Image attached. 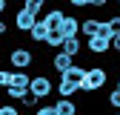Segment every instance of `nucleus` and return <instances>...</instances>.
Wrapping results in <instances>:
<instances>
[{
	"label": "nucleus",
	"instance_id": "16",
	"mask_svg": "<svg viewBox=\"0 0 120 115\" xmlns=\"http://www.w3.org/2000/svg\"><path fill=\"white\" fill-rule=\"evenodd\" d=\"M103 23H106V29H109L112 37H120V14H112V17L103 20Z\"/></svg>",
	"mask_w": 120,
	"mask_h": 115
},
{
	"label": "nucleus",
	"instance_id": "30",
	"mask_svg": "<svg viewBox=\"0 0 120 115\" xmlns=\"http://www.w3.org/2000/svg\"><path fill=\"white\" fill-rule=\"evenodd\" d=\"M117 6H120V3H117Z\"/></svg>",
	"mask_w": 120,
	"mask_h": 115
},
{
	"label": "nucleus",
	"instance_id": "20",
	"mask_svg": "<svg viewBox=\"0 0 120 115\" xmlns=\"http://www.w3.org/2000/svg\"><path fill=\"white\" fill-rule=\"evenodd\" d=\"M0 115H20V109L14 104H0Z\"/></svg>",
	"mask_w": 120,
	"mask_h": 115
},
{
	"label": "nucleus",
	"instance_id": "26",
	"mask_svg": "<svg viewBox=\"0 0 120 115\" xmlns=\"http://www.w3.org/2000/svg\"><path fill=\"white\" fill-rule=\"evenodd\" d=\"M6 6H9V3H6V0H0V14H3V12H6Z\"/></svg>",
	"mask_w": 120,
	"mask_h": 115
},
{
	"label": "nucleus",
	"instance_id": "15",
	"mask_svg": "<svg viewBox=\"0 0 120 115\" xmlns=\"http://www.w3.org/2000/svg\"><path fill=\"white\" fill-rule=\"evenodd\" d=\"M63 40H66V37L60 35V32H49V37H46V46H49V49H57V52H60V49H63Z\"/></svg>",
	"mask_w": 120,
	"mask_h": 115
},
{
	"label": "nucleus",
	"instance_id": "7",
	"mask_svg": "<svg viewBox=\"0 0 120 115\" xmlns=\"http://www.w3.org/2000/svg\"><path fill=\"white\" fill-rule=\"evenodd\" d=\"M71 66H74V58H69V55H63V52H54V55H52V69L57 72L60 78H63Z\"/></svg>",
	"mask_w": 120,
	"mask_h": 115
},
{
	"label": "nucleus",
	"instance_id": "24",
	"mask_svg": "<svg viewBox=\"0 0 120 115\" xmlns=\"http://www.w3.org/2000/svg\"><path fill=\"white\" fill-rule=\"evenodd\" d=\"M112 52L120 55V37H112Z\"/></svg>",
	"mask_w": 120,
	"mask_h": 115
},
{
	"label": "nucleus",
	"instance_id": "6",
	"mask_svg": "<svg viewBox=\"0 0 120 115\" xmlns=\"http://www.w3.org/2000/svg\"><path fill=\"white\" fill-rule=\"evenodd\" d=\"M34 23H37V17H34V14H29V12H23V9L14 14V29H17V32H23V35L32 32Z\"/></svg>",
	"mask_w": 120,
	"mask_h": 115
},
{
	"label": "nucleus",
	"instance_id": "4",
	"mask_svg": "<svg viewBox=\"0 0 120 115\" xmlns=\"http://www.w3.org/2000/svg\"><path fill=\"white\" fill-rule=\"evenodd\" d=\"M86 49H89V55H106V52H112V37L109 35H94V37H89L86 40Z\"/></svg>",
	"mask_w": 120,
	"mask_h": 115
},
{
	"label": "nucleus",
	"instance_id": "28",
	"mask_svg": "<svg viewBox=\"0 0 120 115\" xmlns=\"http://www.w3.org/2000/svg\"><path fill=\"white\" fill-rule=\"evenodd\" d=\"M112 115H120V112H112Z\"/></svg>",
	"mask_w": 120,
	"mask_h": 115
},
{
	"label": "nucleus",
	"instance_id": "19",
	"mask_svg": "<svg viewBox=\"0 0 120 115\" xmlns=\"http://www.w3.org/2000/svg\"><path fill=\"white\" fill-rule=\"evenodd\" d=\"M109 107H112V109H117V112H120V89H117V86H114V89H112V92H109Z\"/></svg>",
	"mask_w": 120,
	"mask_h": 115
},
{
	"label": "nucleus",
	"instance_id": "12",
	"mask_svg": "<svg viewBox=\"0 0 120 115\" xmlns=\"http://www.w3.org/2000/svg\"><path fill=\"white\" fill-rule=\"evenodd\" d=\"M63 55H69V58H77L80 52H83V40L80 37H66L63 40V49H60Z\"/></svg>",
	"mask_w": 120,
	"mask_h": 115
},
{
	"label": "nucleus",
	"instance_id": "11",
	"mask_svg": "<svg viewBox=\"0 0 120 115\" xmlns=\"http://www.w3.org/2000/svg\"><path fill=\"white\" fill-rule=\"evenodd\" d=\"M54 112H57V115H80V112H77V104H74L71 98H57Z\"/></svg>",
	"mask_w": 120,
	"mask_h": 115
},
{
	"label": "nucleus",
	"instance_id": "10",
	"mask_svg": "<svg viewBox=\"0 0 120 115\" xmlns=\"http://www.w3.org/2000/svg\"><path fill=\"white\" fill-rule=\"evenodd\" d=\"M29 83H32V75H29V72H17V69L9 72V86H23V89H29Z\"/></svg>",
	"mask_w": 120,
	"mask_h": 115
},
{
	"label": "nucleus",
	"instance_id": "8",
	"mask_svg": "<svg viewBox=\"0 0 120 115\" xmlns=\"http://www.w3.org/2000/svg\"><path fill=\"white\" fill-rule=\"evenodd\" d=\"M60 35L63 37H80V20L74 17V14H66L63 26H60Z\"/></svg>",
	"mask_w": 120,
	"mask_h": 115
},
{
	"label": "nucleus",
	"instance_id": "22",
	"mask_svg": "<svg viewBox=\"0 0 120 115\" xmlns=\"http://www.w3.org/2000/svg\"><path fill=\"white\" fill-rule=\"evenodd\" d=\"M9 72H11V69H0V89L9 86Z\"/></svg>",
	"mask_w": 120,
	"mask_h": 115
},
{
	"label": "nucleus",
	"instance_id": "5",
	"mask_svg": "<svg viewBox=\"0 0 120 115\" xmlns=\"http://www.w3.org/2000/svg\"><path fill=\"white\" fill-rule=\"evenodd\" d=\"M40 20H43V26H46L49 32H60V26H63V20H66V12H63V9L57 6V9L46 12V14H43Z\"/></svg>",
	"mask_w": 120,
	"mask_h": 115
},
{
	"label": "nucleus",
	"instance_id": "21",
	"mask_svg": "<svg viewBox=\"0 0 120 115\" xmlns=\"http://www.w3.org/2000/svg\"><path fill=\"white\" fill-rule=\"evenodd\" d=\"M34 115H57V112H54V104H46V107H37Z\"/></svg>",
	"mask_w": 120,
	"mask_h": 115
},
{
	"label": "nucleus",
	"instance_id": "3",
	"mask_svg": "<svg viewBox=\"0 0 120 115\" xmlns=\"http://www.w3.org/2000/svg\"><path fill=\"white\" fill-rule=\"evenodd\" d=\"M29 92H32V95H34L37 101H43V98H49V95L54 92V81H52L49 75H32Z\"/></svg>",
	"mask_w": 120,
	"mask_h": 115
},
{
	"label": "nucleus",
	"instance_id": "17",
	"mask_svg": "<svg viewBox=\"0 0 120 115\" xmlns=\"http://www.w3.org/2000/svg\"><path fill=\"white\" fill-rule=\"evenodd\" d=\"M43 6H46L43 0H26V3H23V12H29V14H34V17H37V14L43 12Z\"/></svg>",
	"mask_w": 120,
	"mask_h": 115
},
{
	"label": "nucleus",
	"instance_id": "9",
	"mask_svg": "<svg viewBox=\"0 0 120 115\" xmlns=\"http://www.w3.org/2000/svg\"><path fill=\"white\" fill-rule=\"evenodd\" d=\"M100 26H103V20H97V17H86V20H80V35L89 40V37L100 35Z\"/></svg>",
	"mask_w": 120,
	"mask_h": 115
},
{
	"label": "nucleus",
	"instance_id": "25",
	"mask_svg": "<svg viewBox=\"0 0 120 115\" xmlns=\"http://www.w3.org/2000/svg\"><path fill=\"white\" fill-rule=\"evenodd\" d=\"M6 32H9V23H6L3 17H0V37H6Z\"/></svg>",
	"mask_w": 120,
	"mask_h": 115
},
{
	"label": "nucleus",
	"instance_id": "23",
	"mask_svg": "<svg viewBox=\"0 0 120 115\" xmlns=\"http://www.w3.org/2000/svg\"><path fill=\"white\" fill-rule=\"evenodd\" d=\"M20 107H37V98H34L32 92H29V95H26V98L20 101Z\"/></svg>",
	"mask_w": 120,
	"mask_h": 115
},
{
	"label": "nucleus",
	"instance_id": "2",
	"mask_svg": "<svg viewBox=\"0 0 120 115\" xmlns=\"http://www.w3.org/2000/svg\"><path fill=\"white\" fill-rule=\"evenodd\" d=\"M9 63H11V69L26 72L29 66L34 63V52L26 49V46H11V49H9Z\"/></svg>",
	"mask_w": 120,
	"mask_h": 115
},
{
	"label": "nucleus",
	"instance_id": "1",
	"mask_svg": "<svg viewBox=\"0 0 120 115\" xmlns=\"http://www.w3.org/2000/svg\"><path fill=\"white\" fill-rule=\"evenodd\" d=\"M109 81V69L106 66H89L86 69V81L80 83V92H97L103 89Z\"/></svg>",
	"mask_w": 120,
	"mask_h": 115
},
{
	"label": "nucleus",
	"instance_id": "13",
	"mask_svg": "<svg viewBox=\"0 0 120 115\" xmlns=\"http://www.w3.org/2000/svg\"><path fill=\"white\" fill-rule=\"evenodd\" d=\"M86 69H89V66H77V63H74V66L66 72V75L60 78V81H71V83H77V86H80V83L86 81Z\"/></svg>",
	"mask_w": 120,
	"mask_h": 115
},
{
	"label": "nucleus",
	"instance_id": "29",
	"mask_svg": "<svg viewBox=\"0 0 120 115\" xmlns=\"http://www.w3.org/2000/svg\"><path fill=\"white\" fill-rule=\"evenodd\" d=\"M117 78H120V72H117Z\"/></svg>",
	"mask_w": 120,
	"mask_h": 115
},
{
	"label": "nucleus",
	"instance_id": "14",
	"mask_svg": "<svg viewBox=\"0 0 120 115\" xmlns=\"http://www.w3.org/2000/svg\"><path fill=\"white\" fill-rule=\"evenodd\" d=\"M46 37H49V29L43 26V20H37L34 29L29 32V40H34V43H46Z\"/></svg>",
	"mask_w": 120,
	"mask_h": 115
},
{
	"label": "nucleus",
	"instance_id": "18",
	"mask_svg": "<svg viewBox=\"0 0 120 115\" xmlns=\"http://www.w3.org/2000/svg\"><path fill=\"white\" fill-rule=\"evenodd\" d=\"M6 95H9V101H17V104H20V101L29 95V89H23V86H9Z\"/></svg>",
	"mask_w": 120,
	"mask_h": 115
},
{
	"label": "nucleus",
	"instance_id": "27",
	"mask_svg": "<svg viewBox=\"0 0 120 115\" xmlns=\"http://www.w3.org/2000/svg\"><path fill=\"white\" fill-rule=\"evenodd\" d=\"M117 89H120V81H117Z\"/></svg>",
	"mask_w": 120,
	"mask_h": 115
}]
</instances>
